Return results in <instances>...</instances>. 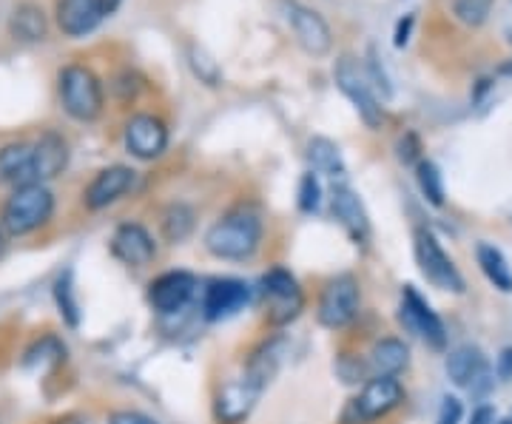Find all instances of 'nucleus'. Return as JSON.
<instances>
[{"mask_svg":"<svg viewBox=\"0 0 512 424\" xmlns=\"http://www.w3.org/2000/svg\"><path fill=\"white\" fill-rule=\"evenodd\" d=\"M478 265H481V271H484V277L493 282L498 291H504V294H510L512 291V268L507 257L490 245V242H481L478 245Z\"/></svg>","mask_w":512,"mask_h":424,"instance_id":"393cba45","label":"nucleus"},{"mask_svg":"<svg viewBox=\"0 0 512 424\" xmlns=\"http://www.w3.org/2000/svg\"><path fill=\"white\" fill-rule=\"evenodd\" d=\"M32 166H35V183H49L63 174V168L69 166V143L55 134L46 131L37 143H32Z\"/></svg>","mask_w":512,"mask_h":424,"instance_id":"a211bd4d","label":"nucleus"},{"mask_svg":"<svg viewBox=\"0 0 512 424\" xmlns=\"http://www.w3.org/2000/svg\"><path fill=\"white\" fill-rule=\"evenodd\" d=\"M410 365V351L402 339H382L370 351V368L376 376H399Z\"/></svg>","mask_w":512,"mask_h":424,"instance_id":"b1692460","label":"nucleus"},{"mask_svg":"<svg viewBox=\"0 0 512 424\" xmlns=\"http://www.w3.org/2000/svg\"><path fill=\"white\" fill-rule=\"evenodd\" d=\"M3 248H6V231H3V225H0V254H3Z\"/></svg>","mask_w":512,"mask_h":424,"instance_id":"79ce46f5","label":"nucleus"},{"mask_svg":"<svg viewBox=\"0 0 512 424\" xmlns=\"http://www.w3.org/2000/svg\"><path fill=\"white\" fill-rule=\"evenodd\" d=\"M413 15H407V18L399 20V26H396V46L404 49L407 46V40H410V29H413Z\"/></svg>","mask_w":512,"mask_h":424,"instance_id":"e433bc0d","label":"nucleus"},{"mask_svg":"<svg viewBox=\"0 0 512 424\" xmlns=\"http://www.w3.org/2000/svg\"><path fill=\"white\" fill-rule=\"evenodd\" d=\"M285 15L291 23L293 35L299 40V46L313 57H325L333 46V35H330V26L325 18L311 9V6H302V3H285Z\"/></svg>","mask_w":512,"mask_h":424,"instance_id":"9d476101","label":"nucleus"},{"mask_svg":"<svg viewBox=\"0 0 512 424\" xmlns=\"http://www.w3.org/2000/svg\"><path fill=\"white\" fill-rule=\"evenodd\" d=\"M359 282L350 277V274H342V277L330 279L328 288L319 296V308H316V316L319 322L330 328V331H339V328H348L350 322L359 314Z\"/></svg>","mask_w":512,"mask_h":424,"instance_id":"0eeeda50","label":"nucleus"},{"mask_svg":"<svg viewBox=\"0 0 512 424\" xmlns=\"http://www.w3.org/2000/svg\"><path fill=\"white\" fill-rule=\"evenodd\" d=\"M407 143H410L407 148L399 146V157H402L404 163H413V160H416V151H419V143H416V137H413V134H407Z\"/></svg>","mask_w":512,"mask_h":424,"instance_id":"4c0bfd02","label":"nucleus"},{"mask_svg":"<svg viewBox=\"0 0 512 424\" xmlns=\"http://www.w3.org/2000/svg\"><path fill=\"white\" fill-rule=\"evenodd\" d=\"M501 32L507 37V43L512 46V0H507V6H504V18H501Z\"/></svg>","mask_w":512,"mask_h":424,"instance_id":"58836bf2","label":"nucleus"},{"mask_svg":"<svg viewBox=\"0 0 512 424\" xmlns=\"http://www.w3.org/2000/svg\"><path fill=\"white\" fill-rule=\"evenodd\" d=\"M126 148L140 160H157L168 148V129L154 114H134L126 123Z\"/></svg>","mask_w":512,"mask_h":424,"instance_id":"f8f14e48","label":"nucleus"},{"mask_svg":"<svg viewBox=\"0 0 512 424\" xmlns=\"http://www.w3.org/2000/svg\"><path fill=\"white\" fill-rule=\"evenodd\" d=\"M493 0H453V12L464 26H481L490 18Z\"/></svg>","mask_w":512,"mask_h":424,"instance_id":"7c9ffc66","label":"nucleus"},{"mask_svg":"<svg viewBox=\"0 0 512 424\" xmlns=\"http://www.w3.org/2000/svg\"><path fill=\"white\" fill-rule=\"evenodd\" d=\"M367 83H370V89L373 92H382L384 100H390L393 97V86H390V77H387V72H384L382 66V57H379V52L370 46V52H367Z\"/></svg>","mask_w":512,"mask_h":424,"instance_id":"2f4dec72","label":"nucleus"},{"mask_svg":"<svg viewBox=\"0 0 512 424\" xmlns=\"http://www.w3.org/2000/svg\"><path fill=\"white\" fill-rule=\"evenodd\" d=\"M0 180L20 185L35 183V166H32V146L29 143H9L0 148Z\"/></svg>","mask_w":512,"mask_h":424,"instance_id":"aec40b11","label":"nucleus"},{"mask_svg":"<svg viewBox=\"0 0 512 424\" xmlns=\"http://www.w3.org/2000/svg\"><path fill=\"white\" fill-rule=\"evenodd\" d=\"M495 373H498V379H501V382H510L512 379V348H504V351L498 353V359H495Z\"/></svg>","mask_w":512,"mask_h":424,"instance_id":"c9c22d12","label":"nucleus"},{"mask_svg":"<svg viewBox=\"0 0 512 424\" xmlns=\"http://www.w3.org/2000/svg\"><path fill=\"white\" fill-rule=\"evenodd\" d=\"M160 225H163V234L168 242L188 240L191 231H194V211L185 203L168 205L163 211V222Z\"/></svg>","mask_w":512,"mask_h":424,"instance_id":"bb28decb","label":"nucleus"},{"mask_svg":"<svg viewBox=\"0 0 512 424\" xmlns=\"http://www.w3.org/2000/svg\"><path fill=\"white\" fill-rule=\"evenodd\" d=\"M9 32L20 43H40V40H46L49 23H46L43 9L37 3H20V6H15V12L9 18Z\"/></svg>","mask_w":512,"mask_h":424,"instance_id":"4be33fe9","label":"nucleus"},{"mask_svg":"<svg viewBox=\"0 0 512 424\" xmlns=\"http://www.w3.org/2000/svg\"><path fill=\"white\" fill-rule=\"evenodd\" d=\"M419 188L421 194L427 197V203H433L436 208L444 205V183H441V171L436 163L421 160L419 163Z\"/></svg>","mask_w":512,"mask_h":424,"instance_id":"c756f323","label":"nucleus"},{"mask_svg":"<svg viewBox=\"0 0 512 424\" xmlns=\"http://www.w3.org/2000/svg\"><path fill=\"white\" fill-rule=\"evenodd\" d=\"M55 302L57 311L63 316V322L69 328L80 325V305H77V296H74V274L72 271H63L55 282Z\"/></svg>","mask_w":512,"mask_h":424,"instance_id":"cd10ccee","label":"nucleus"},{"mask_svg":"<svg viewBox=\"0 0 512 424\" xmlns=\"http://www.w3.org/2000/svg\"><path fill=\"white\" fill-rule=\"evenodd\" d=\"M100 3H103V12H106V15H114V12L120 9L123 0H100Z\"/></svg>","mask_w":512,"mask_h":424,"instance_id":"a19ab883","label":"nucleus"},{"mask_svg":"<svg viewBox=\"0 0 512 424\" xmlns=\"http://www.w3.org/2000/svg\"><path fill=\"white\" fill-rule=\"evenodd\" d=\"M461 416H464V407H461L456 396H444L436 424H461Z\"/></svg>","mask_w":512,"mask_h":424,"instance_id":"72a5a7b5","label":"nucleus"},{"mask_svg":"<svg viewBox=\"0 0 512 424\" xmlns=\"http://www.w3.org/2000/svg\"><path fill=\"white\" fill-rule=\"evenodd\" d=\"M131 185H134V171L128 166L103 168L92 183H89V188H86L83 203H86V208H92V211H103L111 203H117Z\"/></svg>","mask_w":512,"mask_h":424,"instance_id":"f3484780","label":"nucleus"},{"mask_svg":"<svg viewBox=\"0 0 512 424\" xmlns=\"http://www.w3.org/2000/svg\"><path fill=\"white\" fill-rule=\"evenodd\" d=\"M262 385H256L251 376H242V379H234L228 382L225 388L217 393V402H214V410H217V419L222 424H239L245 422L251 416V410L259 402L262 396Z\"/></svg>","mask_w":512,"mask_h":424,"instance_id":"4468645a","label":"nucleus"},{"mask_svg":"<svg viewBox=\"0 0 512 424\" xmlns=\"http://www.w3.org/2000/svg\"><path fill=\"white\" fill-rule=\"evenodd\" d=\"M399 316L407 325V331H413L416 336H421L430 348L441 351L447 345V331H444V322L439 319V314L430 308V302L413 288L407 285L402 291V308H399Z\"/></svg>","mask_w":512,"mask_h":424,"instance_id":"1a4fd4ad","label":"nucleus"},{"mask_svg":"<svg viewBox=\"0 0 512 424\" xmlns=\"http://www.w3.org/2000/svg\"><path fill=\"white\" fill-rule=\"evenodd\" d=\"M262 296H265V308H268V322L276 328L291 325L305 308V294H302L296 277L285 268H274L262 277Z\"/></svg>","mask_w":512,"mask_h":424,"instance_id":"39448f33","label":"nucleus"},{"mask_svg":"<svg viewBox=\"0 0 512 424\" xmlns=\"http://www.w3.org/2000/svg\"><path fill=\"white\" fill-rule=\"evenodd\" d=\"M330 205H333V214H336L339 225L350 234V240H370V220H367L365 205H362L356 191H350L348 185H336L333 194H330Z\"/></svg>","mask_w":512,"mask_h":424,"instance_id":"6ab92c4d","label":"nucleus"},{"mask_svg":"<svg viewBox=\"0 0 512 424\" xmlns=\"http://www.w3.org/2000/svg\"><path fill=\"white\" fill-rule=\"evenodd\" d=\"M484 373H487V359L473 345H461L447 356V376L458 388H473Z\"/></svg>","mask_w":512,"mask_h":424,"instance_id":"412c9836","label":"nucleus"},{"mask_svg":"<svg viewBox=\"0 0 512 424\" xmlns=\"http://www.w3.org/2000/svg\"><path fill=\"white\" fill-rule=\"evenodd\" d=\"M57 94L69 117L80 123H92L103 111V86L97 74L86 66H66L57 74Z\"/></svg>","mask_w":512,"mask_h":424,"instance_id":"7ed1b4c3","label":"nucleus"},{"mask_svg":"<svg viewBox=\"0 0 512 424\" xmlns=\"http://www.w3.org/2000/svg\"><path fill=\"white\" fill-rule=\"evenodd\" d=\"M495 422V413L493 407H478L476 413H473V419H470V424H493Z\"/></svg>","mask_w":512,"mask_h":424,"instance_id":"ea45409f","label":"nucleus"},{"mask_svg":"<svg viewBox=\"0 0 512 424\" xmlns=\"http://www.w3.org/2000/svg\"><path fill=\"white\" fill-rule=\"evenodd\" d=\"M308 160H311L313 171H322L328 177H345V160H342V151L339 146L328 140V137H313L311 146H308Z\"/></svg>","mask_w":512,"mask_h":424,"instance_id":"a878e982","label":"nucleus"},{"mask_svg":"<svg viewBox=\"0 0 512 424\" xmlns=\"http://www.w3.org/2000/svg\"><path fill=\"white\" fill-rule=\"evenodd\" d=\"M111 254L123 265L143 268V265H151L157 257V242L140 222H123L111 237Z\"/></svg>","mask_w":512,"mask_h":424,"instance_id":"ddd939ff","label":"nucleus"},{"mask_svg":"<svg viewBox=\"0 0 512 424\" xmlns=\"http://www.w3.org/2000/svg\"><path fill=\"white\" fill-rule=\"evenodd\" d=\"M498 424H512V422H498Z\"/></svg>","mask_w":512,"mask_h":424,"instance_id":"c03bdc74","label":"nucleus"},{"mask_svg":"<svg viewBox=\"0 0 512 424\" xmlns=\"http://www.w3.org/2000/svg\"><path fill=\"white\" fill-rule=\"evenodd\" d=\"M194 291H197V279L188 271H168L148 285V302L157 314H177L191 302Z\"/></svg>","mask_w":512,"mask_h":424,"instance_id":"9b49d317","label":"nucleus"},{"mask_svg":"<svg viewBox=\"0 0 512 424\" xmlns=\"http://www.w3.org/2000/svg\"><path fill=\"white\" fill-rule=\"evenodd\" d=\"M262 242V220L254 211H231L220 222H214L205 234V248L220 259H242L254 257L256 248Z\"/></svg>","mask_w":512,"mask_h":424,"instance_id":"f257e3e1","label":"nucleus"},{"mask_svg":"<svg viewBox=\"0 0 512 424\" xmlns=\"http://www.w3.org/2000/svg\"><path fill=\"white\" fill-rule=\"evenodd\" d=\"M336 83H339L342 94L353 103V109L359 111V117L365 120L367 129H379L384 120L379 97L370 89L365 72L353 63V57H339V63H336Z\"/></svg>","mask_w":512,"mask_h":424,"instance_id":"6e6552de","label":"nucleus"},{"mask_svg":"<svg viewBox=\"0 0 512 424\" xmlns=\"http://www.w3.org/2000/svg\"><path fill=\"white\" fill-rule=\"evenodd\" d=\"M109 424H157L146 413H137V410H117L111 413Z\"/></svg>","mask_w":512,"mask_h":424,"instance_id":"f704fd0d","label":"nucleus"},{"mask_svg":"<svg viewBox=\"0 0 512 424\" xmlns=\"http://www.w3.org/2000/svg\"><path fill=\"white\" fill-rule=\"evenodd\" d=\"M413 240H416V262H419V271L424 274V279L433 282L441 291L464 294V277L458 274L453 259L444 254V248H441V242L433 237V231L419 228Z\"/></svg>","mask_w":512,"mask_h":424,"instance_id":"423d86ee","label":"nucleus"},{"mask_svg":"<svg viewBox=\"0 0 512 424\" xmlns=\"http://www.w3.org/2000/svg\"><path fill=\"white\" fill-rule=\"evenodd\" d=\"M188 63H191V72L200 77V83H205V86H220V80H222L220 63L208 55L202 46H197V43H194V46H188Z\"/></svg>","mask_w":512,"mask_h":424,"instance_id":"c85d7f7f","label":"nucleus"},{"mask_svg":"<svg viewBox=\"0 0 512 424\" xmlns=\"http://www.w3.org/2000/svg\"><path fill=\"white\" fill-rule=\"evenodd\" d=\"M282 356H285V342L282 339H271L265 345H259L251 359H248V368H245V376H251L256 385L268 388L271 379L276 376V370L282 365Z\"/></svg>","mask_w":512,"mask_h":424,"instance_id":"5701e85b","label":"nucleus"},{"mask_svg":"<svg viewBox=\"0 0 512 424\" xmlns=\"http://www.w3.org/2000/svg\"><path fill=\"white\" fill-rule=\"evenodd\" d=\"M55 18L66 37H86L103 23L106 12L100 0H57Z\"/></svg>","mask_w":512,"mask_h":424,"instance_id":"dca6fc26","label":"nucleus"},{"mask_svg":"<svg viewBox=\"0 0 512 424\" xmlns=\"http://www.w3.org/2000/svg\"><path fill=\"white\" fill-rule=\"evenodd\" d=\"M55 214V194L43 183H29L15 188V194L3 205L0 225L12 237H26L43 228Z\"/></svg>","mask_w":512,"mask_h":424,"instance_id":"f03ea898","label":"nucleus"},{"mask_svg":"<svg viewBox=\"0 0 512 424\" xmlns=\"http://www.w3.org/2000/svg\"><path fill=\"white\" fill-rule=\"evenodd\" d=\"M319 203H322V185L316 180V174H305L299 183V208L305 214H313L319 211Z\"/></svg>","mask_w":512,"mask_h":424,"instance_id":"473e14b6","label":"nucleus"},{"mask_svg":"<svg viewBox=\"0 0 512 424\" xmlns=\"http://www.w3.org/2000/svg\"><path fill=\"white\" fill-rule=\"evenodd\" d=\"M404 390L393 376H376L365 385V390L350 399L345 413H342V424H370L376 419H384L387 413H393L402 405Z\"/></svg>","mask_w":512,"mask_h":424,"instance_id":"20e7f679","label":"nucleus"},{"mask_svg":"<svg viewBox=\"0 0 512 424\" xmlns=\"http://www.w3.org/2000/svg\"><path fill=\"white\" fill-rule=\"evenodd\" d=\"M245 302H248V285L242 279H214V282H208V288L202 294V314H205V319L217 322V319L242 311Z\"/></svg>","mask_w":512,"mask_h":424,"instance_id":"2eb2a0df","label":"nucleus"},{"mask_svg":"<svg viewBox=\"0 0 512 424\" xmlns=\"http://www.w3.org/2000/svg\"><path fill=\"white\" fill-rule=\"evenodd\" d=\"M498 72H501V74H512V60H507V63H504V66H501Z\"/></svg>","mask_w":512,"mask_h":424,"instance_id":"37998d69","label":"nucleus"}]
</instances>
